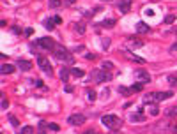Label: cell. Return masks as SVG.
<instances>
[{
  "label": "cell",
  "instance_id": "1",
  "mask_svg": "<svg viewBox=\"0 0 177 134\" xmlns=\"http://www.w3.org/2000/svg\"><path fill=\"white\" fill-rule=\"evenodd\" d=\"M91 78H92V81H96V83H106V81L112 79V72L99 67V69H94L91 72Z\"/></svg>",
  "mask_w": 177,
  "mask_h": 134
},
{
  "label": "cell",
  "instance_id": "2",
  "mask_svg": "<svg viewBox=\"0 0 177 134\" xmlns=\"http://www.w3.org/2000/svg\"><path fill=\"white\" fill-rule=\"evenodd\" d=\"M101 122H103L105 127L112 129V131H119L120 125H122V120H120L119 117H115V115H105V117L101 118Z\"/></svg>",
  "mask_w": 177,
  "mask_h": 134
},
{
  "label": "cell",
  "instance_id": "3",
  "mask_svg": "<svg viewBox=\"0 0 177 134\" xmlns=\"http://www.w3.org/2000/svg\"><path fill=\"white\" fill-rule=\"evenodd\" d=\"M53 55H55V58H58V60H62V62H66V63H69V65L74 62L73 55H71L69 51L64 48V46H55V49H53Z\"/></svg>",
  "mask_w": 177,
  "mask_h": 134
},
{
  "label": "cell",
  "instance_id": "4",
  "mask_svg": "<svg viewBox=\"0 0 177 134\" xmlns=\"http://www.w3.org/2000/svg\"><path fill=\"white\" fill-rule=\"evenodd\" d=\"M172 97V92H151L143 97V102H159V101H165V99Z\"/></svg>",
  "mask_w": 177,
  "mask_h": 134
},
{
  "label": "cell",
  "instance_id": "5",
  "mask_svg": "<svg viewBox=\"0 0 177 134\" xmlns=\"http://www.w3.org/2000/svg\"><path fill=\"white\" fill-rule=\"evenodd\" d=\"M35 44H37L39 48L46 49V51H53V49H55V42H53V39H50V37H39V39L35 41Z\"/></svg>",
  "mask_w": 177,
  "mask_h": 134
},
{
  "label": "cell",
  "instance_id": "6",
  "mask_svg": "<svg viewBox=\"0 0 177 134\" xmlns=\"http://www.w3.org/2000/svg\"><path fill=\"white\" fill-rule=\"evenodd\" d=\"M37 65H39V69L44 72V74H48V76H53V69H51V63L44 58V56H37Z\"/></svg>",
  "mask_w": 177,
  "mask_h": 134
},
{
  "label": "cell",
  "instance_id": "7",
  "mask_svg": "<svg viewBox=\"0 0 177 134\" xmlns=\"http://www.w3.org/2000/svg\"><path fill=\"white\" fill-rule=\"evenodd\" d=\"M67 124L69 125H82V124H85V115H82V113L71 115L69 118H67Z\"/></svg>",
  "mask_w": 177,
  "mask_h": 134
},
{
  "label": "cell",
  "instance_id": "8",
  "mask_svg": "<svg viewBox=\"0 0 177 134\" xmlns=\"http://www.w3.org/2000/svg\"><path fill=\"white\" fill-rule=\"evenodd\" d=\"M154 131H170V132H174V131H177V125L175 124H170V122H158Z\"/></svg>",
  "mask_w": 177,
  "mask_h": 134
},
{
  "label": "cell",
  "instance_id": "9",
  "mask_svg": "<svg viewBox=\"0 0 177 134\" xmlns=\"http://www.w3.org/2000/svg\"><path fill=\"white\" fill-rule=\"evenodd\" d=\"M135 78H136L138 81H142V83H149V81H151L149 72H147V71H143V69H136V71H135Z\"/></svg>",
  "mask_w": 177,
  "mask_h": 134
},
{
  "label": "cell",
  "instance_id": "10",
  "mask_svg": "<svg viewBox=\"0 0 177 134\" xmlns=\"http://www.w3.org/2000/svg\"><path fill=\"white\" fill-rule=\"evenodd\" d=\"M16 65H18V67L23 71V72H25V71H30V69H32V62H30V60H23V58H20V60L16 62Z\"/></svg>",
  "mask_w": 177,
  "mask_h": 134
},
{
  "label": "cell",
  "instance_id": "11",
  "mask_svg": "<svg viewBox=\"0 0 177 134\" xmlns=\"http://www.w3.org/2000/svg\"><path fill=\"white\" fill-rule=\"evenodd\" d=\"M136 32H138V34H149V32H151V27H149L145 21H138V23H136Z\"/></svg>",
  "mask_w": 177,
  "mask_h": 134
},
{
  "label": "cell",
  "instance_id": "12",
  "mask_svg": "<svg viewBox=\"0 0 177 134\" xmlns=\"http://www.w3.org/2000/svg\"><path fill=\"white\" fill-rule=\"evenodd\" d=\"M122 55L126 56V58H129V60H133V62H138V63H145V60L143 58H140V56H136V55H133L131 51H120Z\"/></svg>",
  "mask_w": 177,
  "mask_h": 134
},
{
  "label": "cell",
  "instance_id": "13",
  "mask_svg": "<svg viewBox=\"0 0 177 134\" xmlns=\"http://www.w3.org/2000/svg\"><path fill=\"white\" fill-rule=\"evenodd\" d=\"M127 46H129V48H142L143 42H142L140 39H136V37H127Z\"/></svg>",
  "mask_w": 177,
  "mask_h": 134
},
{
  "label": "cell",
  "instance_id": "14",
  "mask_svg": "<svg viewBox=\"0 0 177 134\" xmlns=\"http://www.w3.org/2000/svg\"><path fill=\"white\" fill-rule=\"evenodd\" d=\"M129 9H131V0H122V2L119 4V11L122 14L129 13Z\"/></svg>",
  "mask_w": 177,
  "mask_h": 134
},
{
  "label": "cell",
  "instance_id": "15",
  "mask_svg": "<svg viewBox=\"0 0 177 134\" xmlns=\"http://www.w3.org/2000/svg\"><path fill=\"white\" fill-rule=\"evenodd\" d=\"M14 71H16V67H14L13 63H4V65L0 67V72H2V74H13Z\"/></svg>",
  "mask_w": 177,
  "mask_h": 134
},
{
  "label": "cell",
  "instance_id": "16",
  "mask_svg": "<svg viewBox=\"0 0 177 134\" xmlns=\"http://www.w3.org/2000/svg\"><path fill=\"white\" fill-rule=\"evenodd\" d=\"M69 74H71V71L67 69V67H62V69H60V79H62L64 83H67V79H69Z\"/></svg>",
  "mask_w": 177,
  "mask_h": 134
},
{
  "label": "cell",
  "instance_id": "17",
  "mask_svg": "<svg viewBox=\"0 0 177 134\" xmlns=\"http://www.w3.org/2000/svg\"><path fill=\"white\" fill-rule=\"evenodd\" d=\"M165 115L167 117H177V106H170L165 109Z\"/></svg>",
  "mask_w": 177,
  "mask_h": 134
},
{
  "label": "cell",
  "instance_id": "18",
  "mask_svg": "<svg viewBox=\"0 0 177 134\" xmlns=\"http://www.w3.org/2000/svg\"><path fill=\"white\" fill-rule=\"evenodd\" d=\"M99 25H101V27H103V28H112L113 25H115V20H113V18H110V20H105V21H101Z\"/></svg>",
  "mask_w": 177,
  "mask_h": 134
},
{
  "label": "cell",
  "instance_id": "19",
  "mask_svg": "<svg viewBox=\"0 0 177 134\" xmlns=\"http://www.w3.org/2000/svg\"><path fill=\"white\" fill-rule=\"evenodd\" d=\"M131 120H133V122H143V115H142V109H138V113L131 115Z\"/></svg>",
  "mask_w": 177,
  "mask_h": 134
},
{
  "label": "cell",
  "instance_id": "20",
  "mask_svg": "<svg viewBox=\"0 0 177 134\" xmlns=\"http://www.w3.org/2000/svg\"><path fill=\"white\" fill-rule=\"evenodd\" d=\"M167 81H168L172 86H175L177 88V74H170V76H167Z\"/></svg>",
  "mask_w": 177,
  "mask_h": 134
},
{
  "label": "cell",
  "instance_id": "21",
  "mask_svg": "<svg viewBox=\"0 0 177 134\" xmlns=\"http://www.w3.org/2000/svg\"><path fill=\"white\" fill-rule=\"evenodd\" d=\"M71 74H73V76H76V78H82L85 74L83 72V69H78V67H73V69H71Z\"/></svg>",
  "mask_w": 177,
  "mask_h": 134
},
{
  "label": "cell",
  "instance_id": "22",
  "mask_svg": "<svg viewBox=\"0 0 177 134\" xmlns=\"http://www.w3.org/2000/svg\"><path fill=\"white\" fill-rule=\"evenodd\" d=\"M53 23H55V21H53V18H48V20H44V27L48 28V30H53V27H55Z\"/></svg>",
  "mask_w": 177,
  "mask_h": 134
},
{
  "label": "cell",
  "instance_id": "23",
  "mask_svg": "<svg viewBox=\"0 0 177 134\" xmlns=\"http://www.w3.org/2000/svg\"><path fill=\"white\" fill-rule=\"evenodd\" d=\"M74 30H76L78 34H83V32H85V25H83V23H74Z\"/></svg>",
  "mask_w": 177,
  "mask_h": 134
},
{
  "label": "cell",
  "instance_id": "24",
  "mask_svg": "<svg viewBox=\"0 0 177 134\" xmlns=\"http://www.w3.org/2000/svg\"><path fill=\"white\" fill-rule=\"evenodd\" d=\"M175 21V16L174 14H168V16H165V25H172Z\"/></svg>",
  "mask_w": 177,
  "mask_h": 134
},
{
  "label": "cell",
  "instance_id": "25",
  "mask_svg": "<svg viewBox=\"0 0 177 134\" xmlns=\"http://www.w3.org/2000/svg\"><path fill=\"white\" fill-rule=\"evenodd\" d=\"M101 69H105V71H112V69H113V63H112V62H103Z\"/></svg>",
  "mask_w": 177,
  "mask_h": 134
},
{
  "label": "cell",
  "instance_id": "26",
  "mask_svg": "<svg viewBox=\"0 0 177 134\" xmlns=\"http://www.w3.org/2000/svg\"><path fill=\"white\" fill-rule=\"evenodd\" d=\"M9 122H11V124H13L14 127H18V125H20V122H18V118H16L14 115H9Z\"/></svg>",
  "mask_w": 177,
  "mask_h": 134
},
{
  "label": "cell",
  "instance_id": "27",
  "mask_svg": "<svg viewBox=\"0 0 177 134\" xmlns=\"http://www.w3.org/2000/svg\"><path fill=\"white\" fill-rule=\"evenodd\" d=\"M21 134H34V129H32L30 125H27V127L21 129Z\"/></svg>",
  "mask_w": 177,
  "mask_h": 134
},
{
  "label": "cell",
  "instance_id": "28",
  "mask_svg": "<svg viewBox=\"0 0 177 134\" xmlns=\"http://www.w3.org/2000/svg\"><path fill=\"white\" fill-rule=\"evenodd\" d=\"M149 113H151L152 117H156V115L159 113V108H158V106H151V109H149Z\"/></svg>",
  "mask_w": 177,
  "mask_h": 134
},
{
  "label": "cell",
  "instance_id": "29",
  "mask_svg": "<svg viewBox=\"0 0 177 134\" xmlns=\"http://www.w3.org/2000/svg\"><path fill=\"white\" fill-rule=\"evenodd\" d=\"M87 94H89V101H96V92L92 90V88H89Z\"/></svg>",
  "mask_w": 177,
  "mask_h": 134
},
{
  "label": "cell",
  "instance_id": "30",
  "mask_svg": "<svg viewBox=\"0 0 177 134\" xmlns=\"http://www.w3.org/2000/svg\"><path fill=\"white\" fill-rule=\"evenodd\" d=\"M142 86H143V83H135L133 86H131V90H133V92H140Z\"/></svg>",
  "mask_w": 177,
  "mask_h": 134
},
{
  "label": "cell",
  "instance_id": "31",
  "mask_svg": "<svg viewBox=\"0 0 177 134\" xmlns=\"http://www.w3.org/2000/svg\"><path fill=\"white\" fill-rule=\"evenodd\" d=\"M48 4H50V7L53 9V7H58V6H60V0H50Z\"/></svg>",
  "mask_w": 177,
  "mask_h": 134
},
{
  "label": "cell",
  "instance_id": "32",
  "mask_svg": "<svg viewBox=\"0 0 177 134\" xmlns=\"http://www.w3.org/2000/svg\"><path fill=\"white\" fill-rule=\"evenodd\" d=\"M7 108H9V102H7L6 95H2V109H7Z\"/></svg>",
  "mask_w": 177,
  "mask_h": 134
},
{
  "label": "cell",
  "instance_id": "33",
  "mask_svg": "<svg viewBox=\"0 0 177 134\" xmlns=\"http://www.w3.org/2000/svg\"><path fill=\"white\" fill-rule=\"evenodd\" d=\"M170 53H172V55H177V42L175 44H172V46H170V49H168Z\"/></svg>",
  "mask_w": 177,
  "mask_h": 134
},
{
  "label": "cell",
  "instance_id": "34",
  "mask_svg": "<svg viewBox=\"0 0 177 134\" xmlns=\"http://www.w3.org/2000/svg\"><path fill=\"white\" fill-rule=\"evenodd\" d=\"M119 92H120V94H129L131 90H129V88H126V86H119Z\"/></svg>",
  "mask_w": 177,
  "mask_h": 134
},
{
  "label": "cell",
  "instance_id": "35",
  "mask_svg": "<svg viewBox=\"0 0 177 134\" xmlns=\"http://www.w3.org/2000/svg\"><path fill=\"white\" fill-rule=\"evenodd\" d=\"M48 129H50V131H55V132H57V131H58V125H57V124H50Z\"/></svg>",
  "mask_w": 177,
  "mask_h": 134
},
{
  "label": "cell",
  "instance_id": "36",
  "mask_svg": "<svg viewBox=\"0 0 177 134\" xmlns=\"http://www.w3.org/2000/svg\"><path fill=\"white\" fill-rule=\"evenodd\" d=\"M108 46H110V41H108V39H103V48H108Z\"/></svg>",
  "mask_w": 177,
  "mask_h": 134
},
{
  "label": "cell",
  "instance_id": "37",
  "mask_svg": "<svg viewBox=\"0 0 177 134\" xmlns=\"http://www.w3.org/2000/svg\"><path fill=\"white\" fill-rule=\"evenodd\" d=\"M13 32L14 34H21V28L20 27H13Z\"/></svg>",
  "mask_w": 177,
  "mask_h": 134
},
{
  "label": "cell",
  "instance_id": "38",
  "mask_svg": "<svg viewBox=\"0 0 177 134\" xmlns=\"http://www.w3.org/2000/svg\"><path fill=\"white\" fill-rule=\"evenodd\" d=\"M145 14H147V16H154V11H152V9H147V11H145Z\"/></svg>",
  "mask_w": 177,
  "mask_h": 134
},
{
  "label": "cell",
  "instance_id": "39",
  "mask_svg": "<svg viewBox=\"0 0 177 134\" xmlns=\"http://www.w3.org/2000/svg\"><path fill=\"white\" fill-rule=\"evenodd\" d=\"M53 21H55V23H62V20H60V16H55V18H53Z\"/></svg>",
  "mask_w": 177,
  "mask_h": 134
},
{
  "label": "cell",
  "instance_id": "40",
  "mask_svg": "<svg viewBox=\"0 0 177 134\" xmlns=\"http://www.w3.org/2000/svg\"><path fill=\"white\" fill-rule=\"evenodd\" d=\"M32 32H34L32 28H27V30H25V34H27V35H32Z\"/></svg>",
  "mask_w": 177,
  "mask_h": 134
},
{
  "label": "cell",
  "instance_id": "41",
  "mask_svg": "<svg viewBox=\"0 0 177 134\" xmlns=\"http://www.w3.org/2000/svg\"><path fill=\"white\" fill-rule=\"evenodd\" d=\"M64 90H66V92H73V86H67V85H66V86H64Z\"/></svg>",
  "mask_w": 177,
  "mask_h": 134
},
{
  "label": "cell",
  "instance_id": "42",
  "mask_svg": "<svg viewBox=\"0 0 177 134\" xmlns=\"http://www.w3.org/2000/svg\"><path fill=\"white\" fill-rule=\"evenodd\" d=\"M67 4H74V0H66V6H67Z\"/></svg>",
  "mask_w": 177,
  "mask_h": 134
},
{
  "label": "cell",
  "instance_id": "43",
  "mask_svg": "<svg viewBox=\"0 0 177 134\" xmlns=\"http://www.w3.org/2000/svg\"><path fill=\"white\" fill-rule=\"evenodd\" d=\"M103 2H112V0H103Z\"/></svg>",
  "mask_w": 177,
  "mask_h": 134
},
{
  "label": "cell",
  "instance_id": "44",
  "mask_svg": "<svg viewBox=\"0 0 177 134\" xmlns=\"http://www.w3.org/2000/svg\"><path fill=\"white\" fill-rule=\"evenodd\" d=\"M39 134H44V132H39Z\"/></svg>",
  "mask_w": 177,
  "mask_h": 134
}]
</instances>
